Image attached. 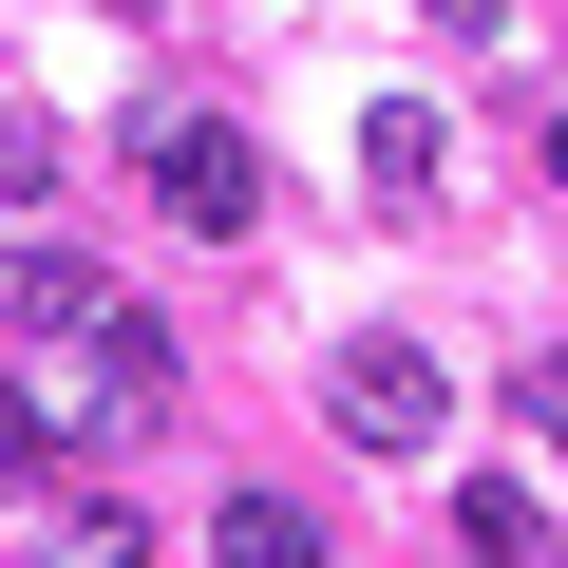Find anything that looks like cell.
<instances>
[{
    "mask_svg": "<svg viewBox=\"0 0 568 568\" xmlns=\"http://www.w3.org/2000/svg\"><path fill=\"white\" fill-rule=\"evenodd\" d=\"M323 417H342L361 455H436L455 379H436V342H342V361H323Z\"/></svg>",
    "mask_w": 568,
    "mask_h": 568,
    "instance_id": "obj_3",
    "label": "cell"
},
{
    "mask_svg": "<svg viewBox=\"0 0 568 568\" xmlns=\"http://www.w3.org/2000/svg\"><path fill=\"white\" fill-rule=\"evenodd\" d=\"M77 304H114V284H95L77 246H0V323H20V342H58Z\"/></svg>",
    "mask_w": 568,
    "mask_h": 568,
    "instance_id": "obj_5",
    "label": "cell"
},
{
    "mask_svg": "<svg viewBox=\"0 0 568 568\" xmlns=\"http://www.w3.org/2000/svg\"><path fill=\"white\" fill-rule=\"evenodd\" d=\"M39 171H58V133H39L20 95H0V190H39Z\"/></svg>",
    "mask_w": 568,
    "mask_h": 568,
    "instance_id": "obj_11",
    "label": "cell"
},
{
    "mask_svg": "<svg viewBox=\"0 0 568 568\" xmlns=\"http://www.w3.org/2000/svg\"><path fill=\"white\" fill-rule=\"evenodd\" d=\"M209 549H227V568H323V511H304V493H265V474H246V493L209 511Z\"/></svg>",
    "mask_w": 568,
    "mask_h": 568,
    "instance_id": "obj_4",
    "label": "cell"
},
{
    "mask_svg": "<svg viewBox=\"0 0 568 568\" xmlns=\"http://www.w3.org/2000/svg\"><path fill=\"white\" fill-rule=\"evenodd\" d=\"M39 568H133V511H39Z\"/></svg>",
    "mask_w": 568,
    "mask_h": 568,
    "instance_id": "obj_8",
    "label": "cell"
},
{
    "mask_svg": "<svg viewBox=\"0 0 568 568\" xmlns=\"http://www.w3.org/2000/svg\"><path fill=\"white\" fill-rule=\"evenodd\" d=\"M133 171H152V209H171V227H209V246L265 209V152H246L227 114H133Z\"/></svg>",
    "mask_w": 568,
    "mask_h": 568,
    "instance_id": "obj_2",
    "label": "cell"
},
{
    "mask_svg": "<svg viewBox=\"0 0 568 568\" xmlns=\"http://www.w3.org/2000/svg\"><path fill=\"white\" fill-rule=\"evenodd\" d=\"M549 190H568V114H549Z\"/></svg>",
    "mask_w": 568,
    "mask_h": 568,
    "instance_id": "obj_13",
    "label": "cell"
},
{
    "mask_svg": "<svg viewBox=\"0 0 568 568\" xmlns=\"http://www.w3.org/2000/svg\"><path fill=\"white\" fill-rule=\"evenodd\" d=\"M39 455H58V436H39V398L0 379V493H39Z\"/></svg>",
    "mask_w": 568,
    "mask_h": 568,
    "instance_id": "obj_9",
    "label": "cell"
},
{
    "mask_svg": "<svg viewBox=\"0 0 568 568\" xmlns=\"http://www.w3.org/2000/svg\"><path fill=\"white\" fill-rule=\"evenodd\" d=\"M436 20H455V39H493V0H436Z\"/></svg>",
    "mask_w": 568,
    "mask_h": 568,
    "instance_id": "obj_12",
    "label": "cell"
},
{
    "mask_svg": "<svg viewBox=\"0 0 568 568\" xmlns=\"http://www.w3.org/2000/svg\"><path fill=\"white\" fill-rule=\"evenodd\" d=\"M455 530H474V568H549V511H530L511 474H474V493H455Z\"/></svg>",
    "mask_w": 568,
    "mask_h": 568,
    "instance_id": "obj_6",
    "label": "cell"
},
{
    "mask_svg": "<svg viewBox=\"0 0 568 568\" xmlns=\"http://www.w3.org/2000/svg\"><path fill=\"white\" fill-rule=\"evenodd\" d=\"M20 398H39L58 455H133V436H171V323L152 304H77L58 323V379H20Z\"/></svg>",
    "mask_w": 568,
    "mask_h": 568,
    "instance_id": "obj_1",
    "label": "cell"
},
{
    "mask_svg": "<svg viewBox=\"0 0 568 568\" xmlns=\"http://www.w3.org/2000/svg\"><path fill=\"white\" fill-rule=\"evenodd\" d=\"M361 190H379V209H417V190H436V114H417V95L361 133Z\"/></svg>",
    "mask_w": 568,
    "mask_h": 568,
    "instance_id": "obj_7",
    "label": "cell"
},
{
    "mask_svg": "<svg viewBox=\"0 0 568 568\" xmlns=\"http://www.w3.org/2000/svg\"><path fill=\"white\" fill-rule=\"evenodd\" d=\"M511 417H530V436H549V455H568V342H549V361H530V379H511Z\"/></svg>",
    "mask_w": 568,
    "mask_h": 568,
    "instance_id": "obj_10",
    "label": "cell"
}]
</instances>
